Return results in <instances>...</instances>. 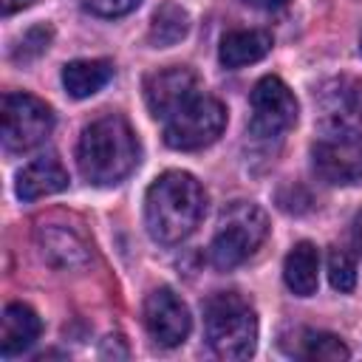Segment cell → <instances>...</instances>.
<instances>
[{
	"mask_svg": "<svg viewBox=\"0 0 362 362\" xmlns=\"http://www.w3.org/2000/svg\"><path fill=\"white\" fill-rule=\"evenodd\" d=\"M206 195L195 175L184 170L161 173L144 195V223L153 240L173 246L195 232L204 218Z\"/></svg>",
	"mask_w": 362,
	"mask_h": 362,
	"instance_id": "cell-1",
	"label": "cell"
},
{
	"mask_svg": "<svg viewBox=\"0 0 362 362\" xmlns=\"http://www.w3.org/2000/svg\"><path fill=\"white\" fill-rule=\"evenodd\" d=\"M76 164L85 181L96 187L119 184L139 164V139L130 122L119 113L93 119L76 144Z\"/></svg>",
	"mask_w": 362,
	"mask_h": 362,
	"instance_id": "cell-2",
	"label": "cell"
},
{
	"mask_svg": "<svg viewBox=\"0 0 362 362\" xmlns=\"http://www.w3.org/2000/svg\"><path fill=\"white\" fill-rule=\"evenodd\" d=\"M204 334L215 356L249 359L257 345V314L235 291H218L204 303Z\"/></svg>",
	"mask_w": 362,
	"mask_h": 362,
	"instance_id": "cell-3",
	"label": "cell"
},
{
	"mask_svg": "<svg viewBox=\"0 0 362 362\" xmlns=\"http://www.w3.org/2000/svg\"><path fill=\"white\" fill-rule=\"evenodd\" d=\"M269 235V218L257 204L232 201L218 218V229L209 243V260L215 269L229 272L249 260Z\"/></svg>",
	"mask_w": 362,
	"mask_h": 362,
	"instance_id": "cell-4",
	"label": "cell"
},
{
	"mask_svg": "<svg viewBox=\"0 0 362 362\" xmlns=\"http://www.w3.org/2000/svg\"><path fill=\"white\" fill-rule=\"evenodd\" d=\"M314 107L322 133L362 141V79L356 76L325 79L314 93Z\"/></svg>",
	"mask_w": 362,
	"mask_h": 362,
	"instance_id": "cell-5",
	"label": "cell"
},
{
	"mask_svg": "<svg viewBox=\"0 0 362 362\" xmlns=\"http://www.w3.org/2000/svg\"><path fill=\"white\" fill-rule=\"evenodd\" d=\"M226 127V107L206 93L192 96L170 119H164V144L173 150H201Z\"/></svg>",
	"mask_w": 362,
	"mask_h": 362,
	"instance_id": "cell-6",
	"label": "cell"
},
{
	"mask_svg": "<svg viewBox=\"0 0 362 362\" xmlns=\"http://www.w3.org/2000/svg\"><path fill=\"white\" fill-rule=\"evenodd\" d=\"M3 147L6 153H25L48 139L54 130L51 107L31 93H6L0 107Z\"/></svg>",
	"mask_w": 362,
	"mask_h": 362,
	"instance_id": "cell-7",
	"label": "cell"
},
{
	"mask_svg": "<svg viewBox=\"0 0 362 362\" xmlns=\"http://www.w3.org/2000/svg\"><path fill=\"white\" fill-rule=\"evenodd\" d=\"M297 122V99L280 76H263L252 90L249 133L257 139H280Z\"/></svg>",
	"mask_w": 362,
	"mask_h": 362,
	"instance_id": "cell-8",
	"label": "cell"
},
{
	"mask_svg": "<svg viewBox=\"0 0 362 362\" xmlns=\"http://www.w3.org/2000/svg\"><path fill=\"white\" fill-rule=\"evenodd\" d=\"M311 167L322 184L354 187L362 184V141L356 139H320L311 147Z\"/></svg>",
	"mask_w": 362,
	"mask_h": 362,
	"instance_id": "cell-9",
	"label": "cell"
},
{
	"mask_svg": "<svg viewBox=\"0 0 362 362\" xmlns=\"http://www.w3.org/2000/svg\"><path fill=\"white\" fill-rule=\"evenodd\" d=\"M198 93V76L187 65H170L144 79V102L156 119H170Z\"/></svg>",
	"mask_w": 362,
	"mask_h": 362,
	"instance_id": "cell-10",
	"label": "cell"
},
{
	"mask_svg": "<svg viewBox=\"0 0 362 362\" xmlns=\"http://www.w3.org/2000/svg\"><path fill=\"white\" fill-rule=\"evenodd\" d=\"M144 325H147V334L158 345L175 348L187 339L192 320H189L184 300L173 288H156L144 300Z\"/></svg>",
	"mask_w": 362,
	"mask_h": 362,
	"instance_id": "cell-11",
	"label": "cell"
},
{
	"mask_svg": "<svg viewBox=\"0 0 362 362\" xmlns=\"http://www.w3.org/2000/svg\"><path fill=\"white\" fill-rule=\"evenodd\" d=\"M68 187V170L57 156H37L17 173V195L23 201H37Z\"/></svg>",
	"mask_w": 362,
	"mask_h": 362,
	"instance_id": "cell-12",
	"label": "cell"
},
{
	"mask_svg": "<svg viewBox=\"0 0 362 362\" xmlns=\"http://www.w3.org/2000/svg\"><path fill=\"white\" fill-rule=\"evenodd\" d=\"M37 243H40V255L54 266V269H79L90 260L85 240L71 232L68 226H40L37 232Z\"/></svg>",
	"mask_w": 362,
	"mask_h": 362,
	"instance_id": "cell-13",
	"label": "cell"
},
{
	"mask_svg": "<svg viewBox=\"0 0 362 362\" xmlns=\"http://www.w3.org/2000/svg\"><path fill=\"white\" fill-rule=\"evenodd\" d=\"M40 331H42V322L31 305H25V303L6 305L3 320H0V354L17 356V354L28 351L37 342Z\"/></svg>",
	"mask_w": 362,
	"mask_h": 362,
	"instance_id": "cell-14",
	"label": "cell"
},
{
	"mask_svg": "<svg viewBox=\"0 0 362 362\" xmlns=\"http://www.w3.org/2000/svg\"><path fill=\"white\" fill-rule=\"evenodd\" d=\"M272 51V34L260 28H238L226 31L218 48V57L226 68H243L263 59Z\"/></svg>",
	"mask_w": 362,
	"mask_h": 362,
	"instance_id": "cell-15",
	"label": "cell"
},
{
	"mask_svg": "<svg viewBox=\"0 0 362 362\" xmlns=\"http://www.w3.org/2000/svg\"><path fill=\"white\" fill-rule=\"evenodd\" d=\"M283 280L297 297H311L320 283V252L314 243L300 240L286 255L283 263Z\"/></svg>",
	"mask_w": 362,
	"mask_h": 362,
	"instance_id": "cell-16",
	"label": "cell"
},
{
	"mask_svg": "<svg viewBox=\"0 0 362 362\" xmlns=\"http://www.w3.org/2000/svg\"><path fill=\"white\" fill-rule=\"evenodd\" d=\"M113 76V65L107 59H74L62 68V85L74 99H88L102 90Z\"/></svg>",
	"mask_w": 362,
	"mask_h": 362,
	"instance_id": "cell-17",
	"label": "cell"
},
{
	"mask_svg": "<svg viewBox=\"0 0 362 362\" xmlns=\"http://www.w3.org/2000/svg\"><path fill=\"white\" fill-rule=\"evenodd\" d=\"M187 31H189V14L178 3L167 0L156 8L153 23H150V42L156 48H167V45L181 42L187 37Z\"/></svg>",
	"mask_w": 362,
	"mask_h": 362,
	"instance_id": "cell-18",
	"label": "cell"
},
{
	"mask_svg": "<svg viewBox=\"0 0 362 362\" xmlns=\"http://www.w3.org/2000/svg\"><path fill=\"white\" fill-rule=\"evenodd\" d=\"M294 354L303 359H322V362H339L351 356L348 345L337 334H328V331H303Z\"/></svg>",
	"mask_w": 362,
	"mask_h": 362,
	"instance_id": "cell-19",
	"label": "cell"
},
{
	"mask_svg": "<svg viewBox=\"0 0 362 362\" xmlns=\"http://www.w3.org/2000/svg\"><path fill=\"white\" fill-rule=\"evenodd\" d=\"M328 280L337 291H351L356 286V266L348 252H342V249L328 252Z\"/></svg>",
	"mask_w": 362,
	"mask_h": 362,
	"instance_id": "cell-20",
	"label": "cell"
},
{
	"mask_svg": "<svg viewBox=\"0 0 362 362\" xmlns=\"http://www.w3.org/2000/svg\"><path fill=\"white\" fill-rule=\"evenodd\" d=\"M48 42H51V28L48 25H34V28H28L23 34V40H20L17 51H14V59L23 62V59H31V57L42 54L48 48Z\"/></svg>",
	"mask_w": 362,
	"mask_h": 362,
	"instance_id": "cell-21",
	"label": "cell"
},
{
	"mask_svg": "<svg viewBox=\"0 0 362 362\" xmlns=\"http://www.w3.org/2000/svg\"><path fill=\"white\" fill-rule=\"evenodd\" d=\"M141 0H82V6L99 17H122L130 14Z\"/></svg>",
	"mask_w": 362,
	"mask_h": 362,
	"instance_id": "cell-22",
	"label": "cell"
},
{
	"mask_svg": "<svg viewBox=\"0 0 362 362\" xmlns=\"http://www.w3.org/2000/svg\"><path fill=\"white\" fill-rule=\"evenodd\" d=\"M246 6H252V8H260V11H280V8H286L291 0H243Z\"/></svg>",
	"mask_w": 362,
	"mask_h": 362,
	"instance_id": "cell-23",
	"label": "cell"
},
{
	"mask_svg": "<svg viewBox=\"0 0 362 362\" xmlns=\"http://www.w3.org/2000/svg\"><path fill=\"white\" fill-rule=\"evenodd\" d=\"M351 240H354V249L362 255V212L354 218V223H351Z\"/></svg>",
	"mask_w": 362,
	"mask_h": 362,
	"instance_id": "cell-24",
	"label": "cell"
},
{
	"mask_svg": "<svg viewBox=\"0 0 362 362\" xmlns=\"http://www.w3.org/2000/svg\"><path fill=\"white\" fill-rule=\"evenodd\" d=\"M34 0H3V14H14V11H23L28 8Z\"/></svg>",
	"mask_w": 362,
	"mask_h": 362,
	"instance_id": "cell-25",
	"label": "cell"
},
{
	"mask_svg": "<svg viewBox=\"0 0 362 362\" xmlns=\"http://www.w3.org/2000/svg\"><path fill=\"white\" fill-rule=\"evenodd\" d=\"M359 48H362V42H359Z\"/></svg>",
	"mask_w": 362,
	"mask_h": 362,
	"instance_id": "cell-26",
	"label": "cell"
}]
</instances>
